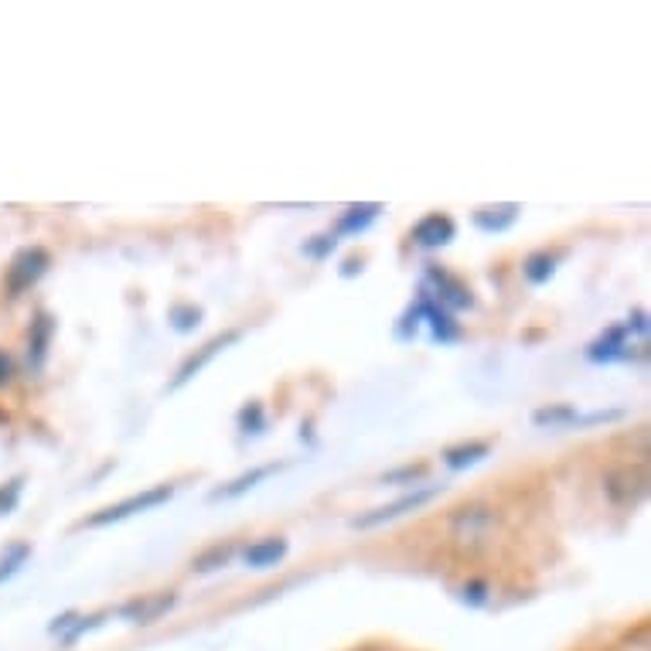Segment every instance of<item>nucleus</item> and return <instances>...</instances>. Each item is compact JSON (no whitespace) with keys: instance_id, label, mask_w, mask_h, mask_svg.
Wrapping results in <instances>:
<instances>
[{"instance_id":"nucleus-12","label":"nucleus","mask_w":651,"mask_h":651,"mask_svg":"<svg viewBox=\"0 0 651 651\" xmlns=\"http://www.w3.org/2000/svg\"><path fill=\"white\" fill-rule=\"evenodd\" d=\"M628 338H624V328H611L600 342L590 345V358L593 362H614V358H624L628 352Z\"/></svg>"},{"instance_id":"nucleus-4","label":"nucleus","mask_w":651,"mask_h":651,"mask_svg":"<svg viewBox=\"0 0 651 651\" xmlns=\"http://www.w3.org/2000/svg\"><path fill=\"white\" fill-rule=\"evenodd\" d=\"M437 495H440L437 488H420V491H413V495H403L399 501H393V505H383V508H376V511H368V516L355 519V529H376V526L396 522V519L409 516V511L424 508L427 501H434Z\"/></svg>"},{"instance_id":"nucleus-16","label":"nucleus","mask_w":651,"mask_h":651,"mask_svg":"<svg viewBox=\"0 0 651 651\" xmlns=\"http://www.w3.org/2000/svg\"><path fill=\"white\" fill-rule=\"evenodd\" d=\"M383 212V205H352L345 215H342V222H338V232L342 236H348V232H362L372 218H376Z\"/></svg>"},{"instance_id":"nucleus-24","label":"nucleus","mask_w":651,"mask_h":651,"mask_svg":"<svg viewBox=\"0 0 651 651\" xmlns=\"http://www.w3.org/2000/svg\"><path fill=\"white\" fill-rule=\"evenodd\" d=\"M335 246H338L335 236H314V243H307L304 253H307L311 260H324V256H332V253H335Z\"/></svg>"},{"instance_id":"nucleus-7","label":"nucleus","mask_w":651,"mask_h":651,"mask_svg":"<svg viewBox=\"0 0 651 651\" xmlns=\"http://www.w3.org/2000/svg\"><path fill=\"white\" fill-rule=\"evenodd\" d=\"M232 342H240V335H236V332H225V335L212 338V342H208L199 355H192L189 362H184V365L177 368V379H174V386H171V389H181L184 383H192V379L199 376V372H202V368H205V365H208L218 352H222V348H228Z\"/></svg>"},{"instance_id":"nucleus-15","label":"nucleus","mask_w":651,"mask_h":651,"mask_svg":"<svg viewBox=\"0 0 651 651\" xmlns=\"http://www.w3.org/2000/svg\"><path fill=\"white\" fill-rule=\"evenodd\" d=\"M416 311L430 317V324H434V338H437V342H454V338H457V328H454V321H450V314H447L444 307H434L430 301H424Z\"/></svg>"},{"instance_id":"nucleus-26","label":"nucleus","mask_w":651,"mask_h":651,"mask_svg":"<svg viewBox=\"0 0 651 651\" xmlns=\"http://www.w3.org/2000/svg\"><path fill=\"white\" fill-rule=\"evenodd\" d=\"M424 471H427L424 464H416V468H403V471H393V475H386L383 481H386V485H393V481H403V478H406V481H409V478H424Z\"/></svg>"},{"instance_id":"nucleus-17","label":"nucleus","mask_w":651,"mask_h":651,"mask_svg":"<svg viewBox=\"0 0 651 651\" xmlns=\"http://www.w3.org/2000/svg\"><path fill=\"white\" fill-rule=\"evenodd\" d=\"M28 556H31V546L28 542H14L4 549V556H0V583L11 580L24 563H28Z\"/></svg>"},{"instance_id":"nucleus-9","label":"nucleus","mask_w":651,"mask_h":651,"mask_svg":"<svg viewBox=\"0 0 651 651\" xmlns=\"http://www.w3.org/2000/svg\"><path fill=\"white\" fill-rule=\"evenodd\" d=\"M287 556V539L284 536H269V539H260L246 549V567L253 570H269L276 567Z\"/></svg>"},{"instance_id":"nucleus-1","label":"nucleus","mask_w":651,"mask_h":651,"mask_svg":"<svg viewBox=\"0 0 651 651\" xmlns=\"http://www.w3.org/2000/svg\"><path fill=\"white\" fill-rule=\"evenodd\" d=\"M495 511L485 508V505H471V508H460L454 522H450V539L460 552H478L488 546V539L495 536Z\"/></svg>"},{"instance_id":"nucleus-2","label":"nucleus","mask_w":651,"mask_h":651,"mask_svg":"<svg viewBox=\"0 0 651 651\" xmlns=\"http://www.w3.org/2000/svg\"><path fill=\"white\" fill-rule=\"evenodd\" d=\"M171 495H174V488H171V485L148 488V491H141V495H130V498H123V501H116V505H110V508L96 511V516H92L85 526H89V529H100V526L123 522V519L136 516V511H148V508H157V505L171 501Z\"/></svg>"},{"instance_id":"nucleus-11","label":"nucleus","mask_w":651,"mask_h":651,"mask_svg":"<svg viewBox=\"0 0 651 651\" xmlns=\"http://www.w3.org/2000/svg\"><path fill=\"white\" fill-rule=\"evenodd\" d=\"M516 218H519V205H495L475 212V225L485 232H505L508 225H516Z\"/></svg>"},{"instance_id":"nucleus-14","label":"nucleus","mask_w":651,"mask_h":651,"mask_svg":"<svg viewBox=\"0 0 651 651\" xmlns=\"http://www.w3.org/2000/svg\"><path fill=\"white\" fill-rule=\"evenodd\" d=\"M430 276H434V281L440 284V294H437V297H440L444 304H454V307H471V304H475L471 291L464 287V284H457L454 276H447V273H437V269H434Z\"/></svg>"},{"instance_id":"nucleus-8","label":"nucleus","mask_w":651,"mask_h":651,"mask_svg":"<svg viewBox=\"0 0 651 651\" xmlns=\"http://www.w3.org/2000/svg\"><path fill=\"white\" fill-rule=\"evenodd\" d=\"M174 593H154V597H144V600H133L123 608V614L133 621V624H151L157 621L161 614H167L174 608Z\"/></svg>"},{"instance_id":"nucleus-18","label":"nucleus","mask_w":651,"mask_h":651,"mask_svg":"<svg viewBox=\"0 0 651 651\" xmlns=\"http://www.w3.org/2000/svg\"><path fill=\"white\" fill-rule=\"evenodd\" d=\"M532 420H536V427H573V424H580V416L570 406H549V409H539Z\"/></svg>"},{"instance_id":"nucleus-20","label":"nucleus","mask_w":651,"mask_h":651,"mask_svg":"<svg viewBox=\"0 0 651 651\" xmlns=\"http://www.w3.org/2000/svg\"><path fill=\"white\" fill-rule=\"evenodd\" d=\"M167 321H171V328H174V332L189 335V332H195L199 324H202V307H192V304H177V307H171Z\"/></svg>"},{"instance_id":"nucleus-21","label":"nucleus","mask_w":651,"mask_h":651,"mask_svg":"<svg viewBox=\"0 0 651 651\" xmlns=\"http://www.w3.org/2000/svg\"><path fill=\"white\" fill-rule=\"evenodd\" d=\"M552 256L549 253H532L529 260H526V266H522V273H526V281L529 284H546L549 276H552Z\"/></svg>"},{"instance_id":"nucleus-19","label":"nucleus","mask_w":651,"mask_h":651,"mask_svg":"<svg viewBox=\"0 0 651 651\" xmlns=\"http://www.w3.org/2000/svg\"><path fill=\"white\" fill-rule=\"evenodd\" d=\"M273 471H276V468H253L250 475L236 478V481H232L228 488H218V491H215L212 498H240V495H246L250 488H256V485H260L263 478H269Z\"/></svg>"},{"instance_id":"nucleus-28","label":"nucleus","mask_w":651,"mask_h":651,"mask_svg":"<svg viewBox=\"0 0 651 651\" xmlns=\"http://www.w3.org/2000/svg\"><path fill=\"white\" fill-rule=\"evenodd\" d=\"M631 324H634V332H638V335H648V317H644L641 311L634 314V321H628V328H631Z\"/></svg>"},{"instance_id":"nucleus-13","label":"nucleus","mask_w":651,"mask_h":651,"mask_svg":"<svg viewBox=\"0 0 651 651\" xmlns=\"http://www.w3.org/2000/svg\"><path fill=\"white\" fill-rule=\"evenodd\" d=\"M488 454H491L488 444H460V447H450V450L444 454V460H447V468L464 471V468H471V464L485 460Z\"/></svg>"},{"instance_id":"nucleus-6","label":"nucleus","mask_w":651,"mask_h":651,"mask_svg":"<svg viewBox=\"0 0 651 651\" xmlns=\"http://www.w3.org/2000/svg\"><path fill=\"white\" fill-rule=\"evenodd\" d=\"M454 236H457V225H454V218H447V215H440V212L427 215L424 222H416V228H413V240L420 243V246H427V250L447 246Z\"/></svg>"},{"instance_id":"nucleus-3","label":"nucleus","mask_w":651,"mask_h":651,"mask_svg":"<svg viewBox=\"0 0 651 651\" xmlns=\"http://www.w3.org/2000/svg\"><path fill=\"white\" fill-rule=\"evenodd\" d=\"M49 263H52L49 250H41V246L21 250V253L11 260V266H8V291L18 297V294H24L28 287H34V284L41 281V276H44V269H49Z\"/></svg>"},{"instance_id":"nucleus-25","label":"nucleus","mask_w":651,"mask_h":651,"mask_svg":"<svg viewBox=\"0 0 651 651\" xmlns=\"http://www.w3.org/2000/svg\"><path fill=\"white\" fill-rule=\"evenodd\" d=\"M21 478H14L8 488H0V516H11V508L18 505V498H21Z\"/></svg>"},{"instance_id":"nucleus-27","label":"nucleus","mask_w":651,"mask_h":651,"mask_svg":"<svg viewBox=\"0 0 651 651\" xmlns=\"http://www.w3.org/2000/svg\"><path fill=\"white\" fill-rule=\"evenodd\" d=\"M8 379H11V358L0 352V386H4Z\"/></svg>"},{"instance_id":"nucleus-10","label":"nucleus","mask_w":651,"mask_h":651,"mask_svg":"<svg viewBox=\"0 0 651 651\" xmlns=\"http://www.w3.org/2000/svg\"><path fill=\"white\" fill-rule=\"evenodd\" d=\"M52 332H55V324L49 314H38L31 321V342H28V355H31V365L41 368L44 355H49V342H52Z\"/></svg>"},{"instance_id":"nucleus-5","label":"nucleus","mask_w":651,"mask_h":651,"mask_svg":"<svg viewBox=\"0 0 651 651\" xmlns=\"http://www.w3.org/2000/svg\"><path fill=\"white\" fill-rule=\"evenodd\" d=\"M603 491H608V498L614 505H638L648 491V478L641 468H618L611 471L608 478H603Z\"/></svg>"},{"instance_id":"nucleus-22","label":"nucleus","mask_w":651,"mask_h":651,"mask_svg":"<svg viewBox=\"0 0 651 651\" xmlns=\"http://www.w3.org/2000/svg\"><path fill=\"white\" fill-rule=\"evenodd\" d=\"M228 560H232V546H215V549H208L205 556H199V560H195V570H199V573H208V570L225 567Z\"/></svg>"},{"instance_id":"nucleus-29","label":"nucleus","mask_w":651,"mask_h":651,"mask_svg":"<svg viewBox=\"0 0 651 651\" xmlns=\"http://www.w3.org/2000/svg\"><path fill=\"white\" fill-rule=\"evenodd\" d=\"M471 593V603H481L485 600V583H471L468 590H464V597H468Z\"/></svg>"},{"instance_id":"nucleus-23","label":"nucleus","mask_w":651,"mask_h":651,"mask_svg":"<svg viewBox=\"0 0 651 651\" xmlns=\"http://www.w3.org/2000/svg\"><path fill=\"white\" fill-rule=\"evenodd\" d=\"M240 427H243V434H260L263 430V406L260 403H250L240 413Z\"/></svg>"}]
</instances>
